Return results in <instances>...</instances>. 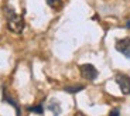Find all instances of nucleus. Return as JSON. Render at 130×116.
I'll return each mask as SVG.
<instances>
[{"mask_svg":"<svg viewBox=\"0 0 130 116\" xmlns=\"http://www.w3.org/2000/svg\"><path fill=\"white\" fill-rule=\"evenodd\" d=\"M75 116H84V115H82V113H76Z\"/></svg>","mask_w":130,"mask_h":116,"instance_id":"10","label":"nucleus"},{"mask_svg":"<svg viewBox=\"0 0 130 116\" xmlns=\"http://www.w3.org/2000/svg\"><path fill=\"white\" fill-rule=\"evenodd\" d=\"M28 110H30V112H32V113H37V115H41V113H42V106H41V105H37V106H31Z\"/></svg>","mask_w":130,"mask_h":116,"instance_id":"7","label":"nucleus"},{"mask_svg":"<svg viewBox=\"0 0 130 116\" xmlns=\"http://www.w3.org/2000/svg\"><path fill=\"white\" fill-rule=\"evenodd\" d=\"M115 48L120 52V54H123L126 58H129V60H130V38H120V40H117L116 44H115Z\"/></svg>","mask_w":130,"mask_h":116,"instance_id":"4","label":"nucleus"},{"mask_svg":"<svg viewBox=\"0 0 130 116\" xmlns=\"http://www.w3.org/2000/svg\"><path fill=\"white\" fill-rule=\"evenodd\" d=\"M48 110H51L52 112V115H55V116H58V115H61V105H59V102H57L55 99H51L48 102Z\"/></svg>","mask_w":130,"mask_h":116,"instance_id":"5","label":"nucleus"},{"mask_svg":"<svg viewBox=\"0 0 130 116\" xmlns=\"http://www.w3.org/2000/svg\"><path fill=\"white\" fill-rule=\"evenodd\" d=\"M4 13H6V17H7V28H9L10 31L16 33V34L23 31L24 19L14 11L13 7H6V9H4Z\"/></svg>","mask_w":130,"mask_h":116,"instance_id":"1","label":"nucleus"},{"mask_svg":"<svg viewBox=\"0 0 130 116\" xmlns=\"http://www.w3.org/2000/svg\"><path fill=\"white\" fill-rule=\"evenodd\" d=\"M116 82L120 88L122 94L123 95H130V77L123 74H117L116 75Z\"/></svg>","mask_w":130,"mask_h":116,"instance_id":"3","label":"nucleus"},{"mask_svg":"<svg viewBox=\"0 0 130 116\" xmlns=\"http://www.w3.org/2000/svg\"><path fill=\"white\" fill-rule=\"evenodd\" d=\"M79 71H81L82 77L88 81H93V79H96V77H98V69L92 64L81 65V67H79Z\"/></svg>","mask_w":130,"mask_h":116,"instance_id":"2","label":"nucleus"},{"mask_svg":"<svg viewBox=\"0 0 130 116\" xmlns=\"http://www.w3.org/2000/svg\"><path fill=\"white\" fill-rule=\"evenodd\" d=\"M45 2H47V4H48V6L54 7V9H57V7L61 4V0H45Z\"/></svg>","mask_w":130,"mask_h":116,"instance_id":"8","label":"nucleus"},{"mask_svg":"<svg viewBox=\"0 0 130 116\" xmlns=\"http://www.w3.org/2000/svg\"><path fill=\"white\" fill-rule=\"evenodd\" d=\"M82 89H84L82 85H76V86H67V88H65V91L69 92V94H75V92H79V91H82Z\"/></svg>","mask_w":130,"mask_h":116,"instance_id":"6","label":"nucleus"},{"mask_svg":"<svg viewBox=\"0 0 130 116\" xmlns=\"http://www.w3.org/2000/svg\"><path fill=\"white\" fill-rule=\"evenodd\" d=\"M109 116H120V112H119V109H112Z\"/></svg>","mask_w":130,"mask_h":116,"instance_id":"9","label":"nucleus"}]
</instances>
